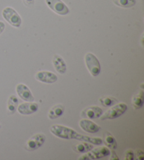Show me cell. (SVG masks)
Here are the masks:
<instances>
[{
    "instance_id": "obj_1",
    "label": "cell",
    "mask_w": 144,
    "mask_h": 160,
    "mask_svg": "<svg viewBox=\"0 0 144 160\" xmlns=\"http://www.w3.org/2000/svg\"><path fill=\"white\" fill-rule=\"evenodd\" d=\"M50 131L55 136L62 139H75L82 142L85 141L90 142L93 145H101L102 142H103V140L100 138H92L90 136H84V135L77 133L73 129L63 125L55 124V125L51 126L50 128Z\"/></svg>"
},
{
    "instance_id": "obj_2",
    "label": "cell",
    "mask_w": 144,
    "mask_h": 160,
    "mask_svg": "<svg viewBox=\"0 0 144 160\" xmlns=\"http://www.w3.org/2000/svg\"><path fill=\"white\" fill-rule=\"evenodd\" d=\"M110 150L108 148L101 146V147L93 148L91 151H89L86 152L82 156L79 157V160H91V159H98L103 158L105 157L110 156Z\"/></svg>"
},
{
    "instance_id": "obj_3",
    "label": "cell",
    "mask_w": 144,
    "mask_h": 160,
    "mask_svg": "<svg viewBox=\"0 0 144 160\" xmlns=\"http://www.w3.org/2000/svg\"><path fill=\"white\" fill-rule=\"evenodd\" d=\"M127 110V106L125 103H119L115 105H113L112 107L107 110L105 114L101 116V120L106 119H115L116 118L120 117L125 113Z\"/></svg>"
},
{
    "instance_id": "obj_4",
    "label": "cell",
    "mask_w": 144,
    "mask_h": 160,
    "mask_svg": "<svg viewBox=\"0 0 144 160\" xmlns=\"http://www.w3.org/2000/svg\"><path fill=\"white\" fill-rule=\"evenodd\" d=\"M85 63L92 76H97L101 73V64L96 57L92 53L85 55Z\"/></svg>"
},
{
    "instance_id": "obj_5",
    "label": "cell",
    "mask_w": 144,
    "mask_h": 160,
    "mask_svg": "<svg viewBox=\"0 0 144 160\" xmlns=\"http://www.w3.org/2000/svg\"><path fill=\"white\" fill-rule=\"evenodd\" d=\"M2 16L8 23L12 26L19 28L21 26L22 20L21 16L12 7H6L2 12Z\"/></svg>"
},
{
    "instance_id": "obj_6",
    "label": "cell",
    "mask_w": 144,
    "mask_h": 160,
    "mask_svg": "<svg viewBox=\"0 0 144 160\" xmlns=\"http://www.w3.org/2000/svg\"><path fill=\"white\" fill-rule=\"evenodd\" d=\"M46 140V136L42 133H37L32 136L27 140L26 144V149L29 152L35 151L44 145Z\"/></svg>"
},
{
    "instance_id": "obj_7",
    "label": "cell",
    "mask_w": 144,
    "mask_h": 160,
    "mask_svg": "<svg viewBox=\"0 0 144 160\" xmlns=\"http://www.w3.org/2000/svg\"><path fill=\"white\" fill-rule=\"evenodd\" d=\"M46 3L50 9L57 14L65 16L69 13V9L61 0H46Z\"/></svg>"
},
{
    "instance_id": "obj_8",
    "label": "cell",
    "mask_w": 144,
    "mask_h": 160,
    "mask_svg": "<svg viewBox=\"0 0 144 160\" xmlns=\"http://www.w3.org/2000/svg\"><path fill=\"white\" fill-rule=\"evenodd\" d=\"M35 78L37 81H40L44 83L52 84L56 82L58 77L56 74L51 72V71H40L35 76Z\"/></svg>"
},
{
    "instance_id": "obj_9",
    "label": "cell",
    "mask_w": 144,
    "mask_h": 160,
    "mask_svg": "<svg viewBox=\"0 0 144 160\" xmlns=\"http://www.w3.org/2000/svg\"><path fill=\"white\" fill-rule=\"evenodd\" d=\"M16 92L22 100L26 102H33L35 98L33 97L29 88L23 83L18 84L16 86Z\"/></svg>"
},
{
    "instance_id": "obj_10",
    "label": "cell",
    "mask_w": 144,
    "mask_h": 160,
    "mask_svg": "<svg viewBox=\"0 0 144 160\" xmlns=\"http://www.w3.org/2000/svg\"><path fill=\"white\" fill-rule=\"evenodd\" d=\"M79 125L83 131L89 133H96L101 130V126L95 123L91 120L82 119L79 121Z\"/></svg>"
},
{
    "instance_id": "obj_11",
    "label": "cell",
    "mask_w": 144,
    "mask_h": 160,
    "mask_svg": "<svg viewBox=\"0 0 144 160\" xmlns=\"http://www.w3.org/2000/svg\"><path fill=\"white\" fill-rule=\"evenodd\" d=\"M103 109L97 106H91L84 109L82 112V117L84 118L94 119L101 117L103 114Z\"/></svg>"
},
{
    "instance_id": "obj_12",
    "label": "cell",
    "mask_w": 144,
    "mask_h": 160,
    "mask_svg": "<svg viewBox=\"0 0 144 160\" xmlns=\"http://www.w3.org/2000/svg\"><path fill=\"white\" fill-rule=\"evenodd\" d=\"M17 109L19 114L23 115H29L37 112L39 107L37 103L28 102L21 104L20 105L18 106Z\"/></svg>"
},
{
    "instance_id": "obj_13",
    "label": "cell",
    "mask_w": 144,
    "mask_h": 160,
    "mask_svg": "<svg viewBox=\"0 0 144 160\" xmlns=\"http://www.w3.org/2000/svg\"><path fill=\"white\" fill-rule=\"evenodd\" d=\"M53 65L55 68V69L60 74H64L67 70V66L65 62L64 59L60 56V55L56 54L53 57Z\"/></svg>"
},
{
    "instance_id": "obj_14",
    "label": "cell",
    "mask_w": 144,
    "mask_h": 160,
    "mask_svg": "<svg viewBox=\"0 0 144 160\" xmlns=\"http://www.w3.org/2000/svg\"><path fill=\"white\" fill-rule=\"evenodd\" d=\"M65 108L62 104H56V105L51 107L49 110L48 117L49 118H50L51 120L56 119L60 117V116H62L63 113H64Z\"/></svg>"
},
{
    "instance_id": "obj_15",
    "label": "cell",
    "mask_w": 144,
    "mask_h": 160,
    "mask_svg": "<svg viewBox=\"0 0 144 160\" xmlns=\"http://www.w3.org/2000/svg\"><path fill=\"white\" fill-rule=\"evenodd\" d=\"M103 142L107 146V148L115 150L118 147L117 141H116L114 136L108 131H106L103 133Z\"/></svg>"
},
{
    "instance_id": "obj_16",
    "label": "cell",
    "mask_w": 144,
    "mask_h": 160,
    "mask_svg": "<svg viewBox=\"0 0 144 160\" xmlns=\"http://www.w3.org/2000/svg\"><path fill=\"white\" fill-rule=\"evenodd\" d=\"M94 148V145L90 142L82 141V142L77 144L73 147V150L77 153H86L88 152Z\"/></svg>"
},
{
    "instance_id": "obj_17",
    "label": "cell",
    "mask_w": 144,
    "mask_h": 160,
    "mask_svg": "<svg viewBox=\"0 0 144 160\" xmlns=\"http://www.w3.org/2000/svg\"><path fill=\"white\" fill-rule=\"evenodd\" d=\"M18 100L17 97L14 95H11L9 98V100H8V104H7L8 114L10 115L14 114L16 111V109L18 108Z\"/></svg>"
},
{
    "instance_id": "obj_18",
    "label": "cell",
    "mask_w": 144,
    "mask_h": 160,
    "mask_svg": "<svg viewBox=\"0 0 144 160\" xmlns=\"http://www.w3.org/2000/svg\"><path fill=\"white\" fill-rule=\"evenodd\" d=\"M132 105L135 109H141L143 105V91L141 90L137 95L132 98Z\"/></svg>"
},
{
    "instance_id": "obj_19",
    "label": "cell",
    "mask_w": 144,
    "mask_h": 160,
    "mask_svg": "<svg viewBox=\"0 0 144 160\" xmlns=\"http://www.w3.org/2000/svg\"><path fill=\"white\" fill-rule=\"evenodd\" d=\"M99 102L102 106L103 107H111L117 102V99L112 96H103L99 99Z\"/></svg>"
},
{
    "instance_id": "obj_20",
    "label": "cell",
    "mask_w": 144,
    "mask_h": 160,
    "mask_svg": "<svg viewBox=\"0 0 144 160\" xmlns=\"http://www.w3.org/2000/svg\"><path fill=\"white\" fill-rule=\"evenodd\" d=\"M113 1L117 6L123 8L132 7L136 4V0H113Z\"/></svg>"
},
{
    "instance_id": "obj_21",
    "label": "cell",
    "mask_w": 144,
    "mask_h": 160,
    "mask_svg": "<svg viewBox=\"0 0 144 160\" xmlns=\"http://www.w3.org/2000/svg\"><path fill=\"white\" fill-rule=\"evenodd\" d=\"M135 154L132 150H127L124 153V159L125 160H133L134 159Z\"/></svg>"
},
{
    "instance_id": "obj_22",
    "label": "cell",
    "mask_w": 144,
    "mask_h": 160,
    "mask_svg": "<svg viewBox=\"0 0 144 160\" xmlns=\"http://www.w3.org/2000/svg\"><path fill=\"white\" fill-rule=\"evenodd\" d=\"M136 157L139 160H143L144 159V152L143 150H137L136 151Z\"/></svg>"
},
{
    "instance_id": "obj_23",
    "label": "cell",
    "mask_w": 144,
    "mask_h": 160,
    "mask_svg": "<svg viewBox=\"0 0 144 160\" xmlns=\"http://www.w3.org/2000/svg\"><path fill=\"white\" fill-rule=\"evenodd\" d=\"M110 157L109 158L110 160H119L120 159V158H119L118 154H116L114 150H111L110 151Z\"/></svg>"
},
{
    "instance_id": "obj_24",
    "label": "cell",
    "mask_w": 144,
    "mask_h": 160,
    "mask_svg": "<svg viewBox=\"0 0 144 160\" xmlns=\"http://www.w3.org/2000/svg\"><path fill=\"white\" fill-rule=\"evenodd\" d=\"M24 4L28 7H31L34 5L35 0H23Z\"/></svg>"
},
{
    "instance_id": "obj_25",
    "label": "cell",
    "mask_w": 144,
    "mask_h": 160,
    "mask_svg": "<svg viewBox=\"0 0 144 160\" xmlns=\"http://www.w3.org/2000/svg\"><path fill=\"white\" fill-rule=\"evenodd\" d=\"M5 29V24L2 21H0V35H1Z\"/></svg>"
},
{
    "instance_id": "obj_26",
    "label": "cell",
    "mask_w": 144,
    "mask_h": 160,
    "mask_svg": "<svg viewBox=\"0 0 144 160\" xmlns=\"http://www.w3.org/2000/svg\"><path fill=\"white\" fill-rule=\"evenodd\" d=\"M141 90H143V83L141 84Z\"/></svg>"
},
{
    "instance_id": "obj_27",
    "label": "cell",
    "mask_w": 144,
    "mask_h": 160,
    "mask_svg": "<svg viewBox=\"0 0 144 160\" xmlns=\"http://www.w3.org/2000/svg\"><path fill=\"white\" fill-rule=\"evenodd\" d=\"M0 128H1V125H0Z\"/></svg>"
}]
</instances>
